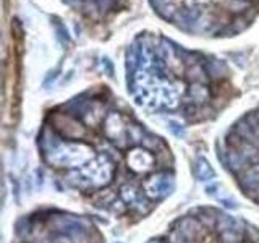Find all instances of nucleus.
Instances as JSON below:
<instances>
[{
  "mask_svg": "<svg viewBox=\"0 0 259 243\" xmlns=\"http://www.w3.org/2000/svg\"><path fill=\"white\" fill-rule=\"evenodd\" d=\"M96 2H97V5L100 7V9H110V7L115 4V0H96Z\"/></svg>",
  "mask_w": 259,
  "mask_h": 243,
  "instance_id": "6",
  "label": "nucleus"
},
{
  "mask_svg": "<svg viewBox=\"0 0 259 243\" xmlns=\"http://www.w3.org/2000/svg\"><path fill=\"white\" fill-rule=\"evenodd\" d=\"M246 7H248L246 0H233L232 2V10H235V12L246 10Z\"/></svg>",
  "mask_w": 259,
  "mask_h": 243,
  "instance_id": "5",
  "label": "nucleus"
},
{
  "mask_svg": "<svg viewBox=\"0 0 259 243\" xmlns=\"http://www.w3.org/2000/svg\"><path fill=\"white\" fill-rule=\"evenodd\" d=\"M102 62H104V67L107 68V73H109V75L112 76V73H113V67H112L110 60H109V58H102Z\"/></svg>",
  "mask_w": 259,
  "mask_h": 243,
  "instance_id": "7",
  "label": "nucleus"
},
{
  "mask_svg": "<svg viewBox=\"0 0 259 243\" xmlns=\"http://www.w3.org/2000/svg\"><path fill=\"white\" fill-rule=\"evenodd\" d=\"M13 243H107L96 222L75 212L44 208L21 217Z\"/></svg>",
  "mask_w": 259,
  "mask_h": 243,
  "instance_id": "3",
  "label": "nucleus"
},
{
  "mask_svg": "<svg viewBox=\"0 0 259 243\" xmlns=\"http://www.w3.org/2000/svg\"><path fill=\"white\" fill-rule=\"evenodd\" d=\"M148 243H259V229L219 208L199 206Z\"/></svg>",
  "mask_w": 259,
  "mask_h": 243,
  "instance_id": "2",
  "label": "nucleus"
},
{
  "mask_svg": "<svg viewBox=\"0 0 259 243\" xmlns=\"http://www.w3.org/2000/svg\"><path fill=\"white\" fill-rule=\"evenodd\" d=\"M55 33H57V38L62 44H68L70 42V34L67 31V28L60 23H55Z\"/></svg>",
  "mask_w": 259,
  "mask_h": 243,
  "instance_id": "4",
  "label": "nucleus"
},
{
  "mask_svg": "<svg viewBox=\"0 0 259 243\" xmlns=\"http://www.w3.org/2000/svg\"><path fill=\"white\" fill-rule=\"evenodd\" d=\"M38 149L63 190L125 224L146 219L175 190L170 146L104 91L49 112Z\"/></svg>",
  "mask_w": 259,
  "mask_h": 243,
  "instance_id": "1",
  "label": "nucleus"
}]
</instances>
